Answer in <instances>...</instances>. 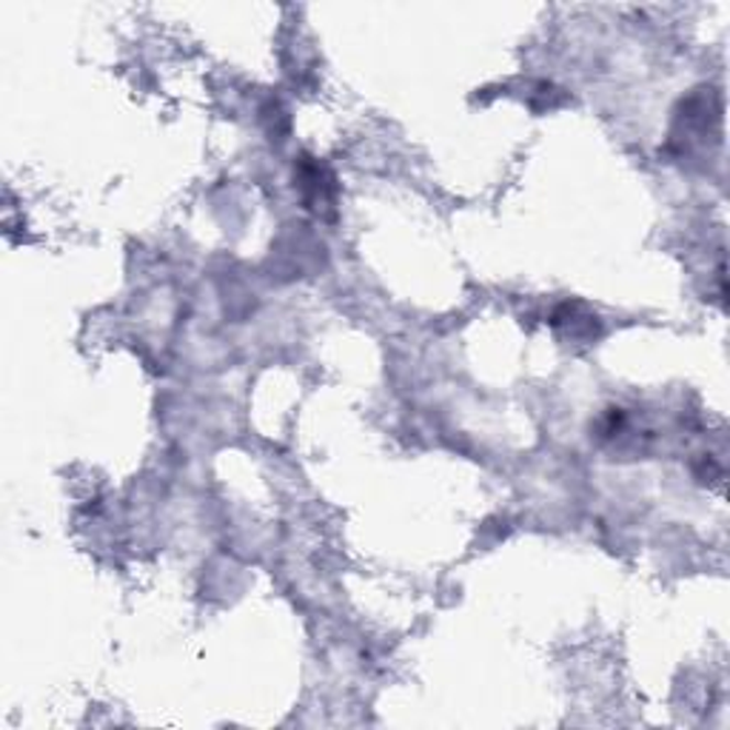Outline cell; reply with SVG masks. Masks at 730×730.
Masks as SVG:
<instances>
[{"label": "cell", "instance_id": "6da1fadb", "mask_svg": "<svg viewBox=\"0 0 730 730\" xmlns=\"http://www.w3.org/2000/svg\"><path fill=\"white\" fill-rule=\"evenodd\" d=\"M297 186L302 191V200L309 209H325V206L334 203V175L325 169L323 163L311 161V157H302L300 166H297Z\"/></svg>", "mask_w": 730, "mask_h": 730}]
</instances>
